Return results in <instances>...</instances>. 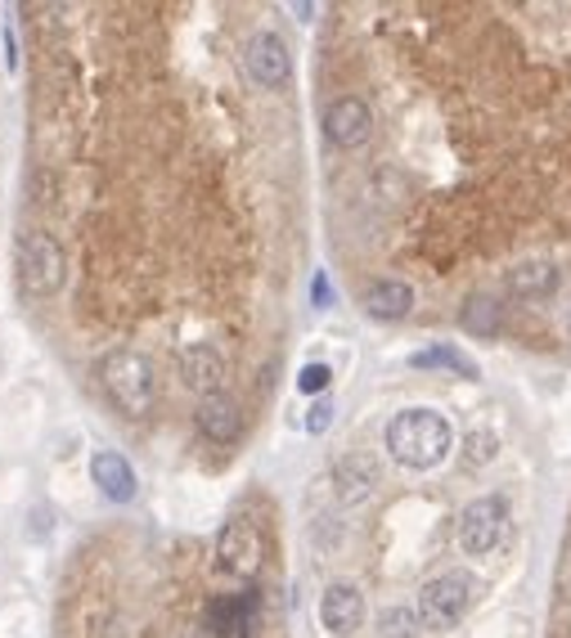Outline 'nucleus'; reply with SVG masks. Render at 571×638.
Instances as JSON below:
<instances>
[{"instance_id":"5701e85b","label":"nucleus","mask_w":571,"mask_h":638,"mask_svg":"<svg viewBox=\"0 0 571 638\" xmlns=\"http://www.w3.org/2000/svg\"><path fill=\"white\" fill-rule=\"evenodd\" d=\"M567 333H571V315H567Z\"/></svg>"},{"instance_id":"7ed1b4c3","label":"nucleus","mask_w":571,"mask_h":638,"mask_svg":"<svg viewBox=\"0 0 571 638\" xmlns=\"http://www.w3.org/2000/svg\"><path fill=\"white\" fill-rule=\"evenodd\" d=\"M14 275H19V288L32 302H46L55 297L68 279V256H63V243L46 230H23L19 243H14Z\"/></svg>"},{"instance_id":"f8f14e48","label":"nucleus","mask_w":571,"mask_h":638,"mask_svg":"<svg viewBox=\"0 0 571 638\" xmlns=\"http://www.w3.org/2000/svg\"><path fill=\"white\" fill-rule=\"evenodd\" d=\"M320 625L337 638H347L365 625V598L356 585H329L320 598Z\"/></svg>"},{"instance_id":"9b49d317","label":"nucleus","mask_w":571,"mask_h":638,"mask_svg":"<svg viewBox=\"0 0 571 638\" xmlns=\"http://www.w3.org/2000/svg\"><path fill=\"white\" fill-rule=\"evenodd\" d=\"M194 423H199V432H203L207 441H216V445H235V441L243 436V409H239L235 396H225V392H221V396L199 400Z\"/></svg>"},{"instance_id":"aec40b11","label":"nucleus","mask_w":571,"mask_h":638,"mask_svg":"<svg viewBox=\"0 0 571 638\" xmlns=\"http://www.w3.org/2000/svg\"><path fill=\"white\" fill-rule=\"evenodd\" d=\"M495 449H500V441H495L490 432H473L468 436V464H490Z\"/></svg>"},{"instance_id":"0eeeda50","label":"nucleus","mask_w":571,"mask_h":638,"mask_svg":"<svg viewBox=\"0 0 571 638\" xmlns=\"http://www.w3.org/2000/svg\"><path fill=\"white\" fill-rule=\"evenodd\" d=\"M504 531H509V504L500 495H481L460 513V549L473 557L490 553L504 540Z\"/></svg>"},{"instance_id":"dca6fc26","label":"nucleus","mask_w":571,"mask_h":638,"mask_svg":"<svg viewBox=\"0 0 571 638\" xmlns=\"http://www.w3.org/2000/svg\"><path fill=\"white\" fill-rule=\"evenodd\" d=\"M500 324H504V306L495 302V297H486V292H473L464 302V311H460V328L473 333V337H495Z\"/></svg>"},{"instance_id":"6ab92c4d","label":"nucleus","mask_w":571,"mask_h":638,"mask_svg":"<svg viewBox=\"0 0 571 638\" xmlns=\"http://www.w3.org/2000/svg\"><path fill=\"white\" fill-rule=\"evenodd\" d=\"M329 383H333V369L329 364H307V369L297 373V392H307V396H320Z\"/></svg>"},{"instance_id":"412c9836","label":"nucleus","mask_w":571,"mask_h":638,"mask_svg":"<svg viewBox=\"0 0 571 638\" xmlns=\"http://www.w3.org/2000/svg\"><path fill=\"white\" fill-rule=\"evenodd\" d=\"M333 414H337V409H333V400H316V405L307 409V432H311V436L329 432V428H333Z\"/></svg>"},{"instance_id":"f257e3e1","label":"nucleus","mask_w":571,"mask_h":638,"mask_svg":"<svg viewBox=\"0 0 571 638\" xmlns=\"http://www.w3.org/2000/svg\"><path fill=\"white\" fill-rule=\"evenodd\" d=\"M99 387L112 405H118V414L140 423V419L154 414V405H158V369L144 351L118 347L99 360Z\"/></svg>"},{"instance_id":"f03ea898","label":"nucleus","mask_w":571,"mask_h":638,"mask_svg":"<svg viewBox=\"0 0 571 638\" xmlns=\"http://www.w3.org/2000/svg\"><path fill=\"white\" fill-rule=\"evenodd\" d=\"M450 423L437 414V409H401V414L388 423V455L401 468L428 472L450 455Z\"/></svg>"},{"instance_id":"f3484780","label":"nucleus","mask_w":571,"mask_h":638,"mask_svg":"<svg viewBox=\"0 0 571 638\" xmlns=\"http://www.w3.org/2000/svg\"><path fill=\"white\" fill-rule=\"evenodd\" d=\"M409 364L414 369H450V373H460V378H477V364L460 347H428V351L409 356Z\"/></svg>"},{"instance_id":"2eb2a0df","label":"nucleus","mask_w":571,"mask_h":638,"mask_svg":"<svg viewBox=\"0 0 571 638\" xmlns=\"http://www.w3.org/2000/svg\"><path fill=\"white\" fill-rule=\"evenodd\" d=\"M558 288V266L554 261H522V266L509 270V292L522 297V302H540Z\"/></svg>"},{"instance_id":"ddd939ff","label":"nucleus","mask_w":571,"mask_h":638,"mask_svg":"<svg viewBox=\"0 0 571 638\" xmlns=\"http://www.w3.org/2000/svg\"><path fill=\"white\" fill-rule=\"evenodd\" d=\"M91 477L99 485V495L112 499V504H131L135 491H140V477H135L131 459L118 455V449H99V455L91 459Z\"/></svg>"},{"instance_id":"4be33fe9","label":"nucleus","mask_w":571,"mask_h":638,"mask_svg":"<svg viewBox=\"0 0 571 638\" xmlns=\"http://www.w3.org/2000/svg\"><path fill=\"white\" fill-rule=\"evenodd\" d=\"M311 302L324 311L329 302H333V288H329V275H316V284H311Z\"/></svg>"},{"instance_id":"a211bd4d","label":"nucleus","mask_w":571,"mask_h":638,"mask_svg":"<svg viewBox=\"0 0 571 638\" xmlns=\"http://www.w3.org/2000/svg\"><path fill=\"white\" fill-rule=\"evenodd\" d=\"M337 481H342V499H360L369 491V481H373V464H365V459L337 464Z\"/></svg>"},{"instance_id":"4468645a","label":"nucleus","mask_w":571,"mask_h":638,"mask_svg":"<svg viewBox=\"0 0 571 638\" xmlns=\"http://www.w3.org/2000/svg\"><path fill=\"white\" fill-rule=\"evenodd\" d=\"M365 311L373 320H405L414 311V288L401 279H378L365 288Z\"/></svg>"},{"instance_id":"9d476101","label":"nucleus","mask_w":571,"mask_h":638,"mask_svg":"<svg viewBox=\"0 0 571 638\" xmlns=\"http://www.w3.org/2000/svg\"><path fill=\"white\" fill-rule=\"evenodd\" d=\"M180 383H185V392H194L199 400L221 396V387H225V360H221V351L207 347V342L189 347L180 356Z\"/></svg>"},{"instance_id":"20e7f679","label":"nucleus","mask_w":571,"mask_h":638,"mask_svg":"<svg viewBox=\"0 0 571 638\" xmlns=\"http://www.w3.org/2000/svg\"><path fill=\"white\" fill-rule=\"evenodd\" d=\"M261 567V531L248 513H235L216 535V571L230 580H252Z\"/></svg>"},{"instance_id":"6e6552de","label":"nucleus","mask_w":571,"mask_h":638,"mask_svg":"<svg viewBox=\"0 0 571 638\" xmlns=\"http://www.w3.org/2000/svg\"><path fill=\"white\" fill-rule=\"evenodd\" d=\"M324 135H329V144H337V148H360V144L373 135V112H369V104L356 99V95L333 99V104L324 108Z\"/></svg>"},{"instance_id":"423d86ee","label":"nucleus","mask_w":571,"mask_h":638,"mask_svg":"<svg viewBox=\"0 0 571 638\" xmlns=\"http://www.w3.org/2000/svg\"><path fill=\"white\" fill-rule=\"evenodd\" d=\"M243 72L261 91H284L293 77V55L279 32H252L243 46Z\"/></svg>"},{"instance_id":"39448f33","label":"nucleus","mask_w":571,"mask_h":638,"mask_svg":"<svg viewBox=\"0 0 571 638\" xmlns=\"http://www.w3.org/2000/svg\"><path fill=\"white\" fill-rule=\"evenodd\" d=\"M468 607H473V576L468 571H445V576L428 580L424 593H418V616L432 629L460 625Z\"/></svg>"},{"instance_id":"1a4fd4ad","label":"nucleus","mask_w":571,"mask_h":638,"mask_svg":"<svg viewBox=\"0 0 571 638\" xmlns=\"http://www.w3.org/2000/svg\"><path fill=\"white\" fill-rule=\"evenodd\" d=\"M257 607H261L257 589L225 593V598H216V603L207 607V629H212L216 638H252V629H257Z\"/></svg>"}]
</instances>
